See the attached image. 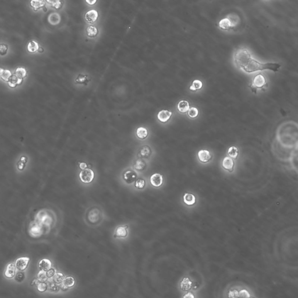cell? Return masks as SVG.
<instances>
[{
	"instance_id": "obj_1",
	"label": "cell",
	"mask_w": 298,
	"mask_h": 298,
	"mask_svg": "<svg viewBox=\"0 0 298 298\" xmlns=\"http://www.w3.org/2000/svg\"><path fill=\"white\" fill-rule=\"evenodd\" d=\"M236 66L246 73H251L258 71L270 70L277 72L281 67L278 63H261L254 59L246 48H238L234 54Z\"/></svg>"
},
{
	"instance_id": "obj_2",
	"label": "cell",
	"mask_w": 298,
	"mask_h": 298,
	"mask_svg": "<svg viewBox=\"0 0 298 298\" xmlns=\"http://www.w3.org/2000/svg\"><path fill=\"white\" fill-rule=\"evenodd\" d=\"M267 86L266 79L262 73H259L253 79L250 87L253 92L256 93L258 90L265 89Z\"/></svg>"
},
{
	"instance_id": "obj_3",
	"label": "cell",
	"mask_w": 298,
	"mask_h": 298,
	"mask_svg": "<svg viewBox=\"0 0 298 298\" xmlns=\"http://www.w3.org/2000/svg\"><path fill=\"white\" fill-rule=\"evenodd\" d=\"M94 177V173L93 170L86 168L82 170L79 173V178L82 182L85 183L92 182Z\"/></svg>"
},
{
	"instance_id": "obj_4",
	"label": "cell",
	"mask_w": 298,
	"mask_h": 298,
	"mask_svg": "<svg viewBox=\"0 0 298 298\" xmlns=\"http://www.w3.org/2000/svg\"><path fill=\"white\" fill-rule=\"evenodd\" d=\"M29 261L30 259L27 257H22L17 259L15 264L16 268L19 271H24L28 267Z\"/></svg>"
},
{
	"instance_id": "obj_5",
	"label": "cell",
	"mask_w": 298,
	"mask_h": 298,
	"mask_svg": "<svg viewBox=\"0 0 298 298\" xmlns=\"http://www.w3.org/2000/svg\"><path fill=\"white\" fill-rule=\"evenodd\" d=\"M151 184L154 187H160L163 183V176L160 173H154L150 178Z\"/></svg>"
},
{
	"instance_id": "obj_6",
	"label": "cell",
	"mask_w": 298,
	"mask_h": 298,
	"mask_svg": "<svg viewBox=\"0 0 298 298\" xmlns=\"http://www.w3.org/2000/svg\"><path fill=\"white\" fill-rule=\"evenodd\" d=\"M172 112L168 110H163L160 111L157 115L158 119L161 122H167L172 115Z\"/></svg>"
},
{
	"instance_id": "obj_7",
	"label": "cell",
	"mask_w": 298,
	"mask_h": 298,
	"mask_svg": "<svg viewBox=\"0 0 298 298\" xmlns=\"http://www.w3.org/2000/svg\"><path fill=\"white\" fill-rule=\"evenodd\" d=\"M99 14L95 9H92L87 11L85 14V19L88 22L93 23L98 18Z\"/></svg>"
},
{
	"instance_id": "obj_8",
	"label": "cell",
	"mask_w": 298,
	"mask_h": 298,
	"mask_svg": "<svg viewBox=\"0 0 298 298\" xmlns=\"http://www.w3.org/2000/svg\"><path fill=\"white\" fill-rule=\"evenodd\" d=\"M30 235L33 237H38L41 235L42 229L41 225L37 224H33L32 225H31L29 229Z\"/></svg>"
},
{
	"instance_id": "obj_9",
	"label": "cell",
	"mask_w": 298,
	"mask_h": 298,
	"mask_svg": "<svg viewBox=\"0 0 298 298\" xmlns=\"http://www.w3.org/2000/svg\"><path fill=\"white\" fill-rule=\"evenodd\" d=\"M222 165L224 169L229 171L230 172H232L234 169V162L231 157H225L222 160Z\"/></svg>"
},
{
	"instance_id": "obj_10",
	"label": "cell",
	"mask_w": 298,
	"mask_h": 298,
	"mask_svg": "<svg viewBox=\"0 0 298 298\" xmlns=\"http://www.w3.org/2000/svg\"><path fill=\"white\" fill-rule=\"evenodd\" d=\"M124 178L128 183H132L137 179V174L134 171H126L124 174Z\"/></svg>"
},
{
	"instance_id": "obj_11",
	"label": "cell",
	"mask_w": 298,
	"mask_h": 298,
	"mask_svg": "<svg viewBox=\"0 0 298 298\" xmlns=\"http://www.w3.org/2000/svg\"><path fill=\"white\" fill-rule=\"evenodd\" d=\"M198 157L200 161L203 163H207L211 159L212 156L210 151L206 150H202L198 153Z\"/></svg>"
},
{
	"instance_id": "obj_12",
	"label": "cell",
	"mask_w": 298,
	"mask_h": 298,
	"mask_svg": "<svg viewBox=\"0 0 298 298\" xmlns=\"http://www.w3.org/2000/svg\"><path fill=\"white\" fill-rule=\"evenodd\" d=\"M16 268L15 264L12 263L9 264L5 271V276L8 278H12L14 277L15 276Z\"/></svg>"
},
{
	"instance_id": "obj_13",
	"label": "cell",
	"mask_w": 298,
	"mask_h": 298,
	"mask_svg": "<svg viewBox=\"0 0 298 298\" xmlns=\"http://www.w3.org/2000/svg\"><path fill=\"white\" fill-rule=\"evenodd\" d=\"M51 262L50 260L47 259L41 260L39 263V267L40 270L47 271L50 268H51Z\"/></svg>"
},
{
	"instance_id": "obj_14",
	"label": "cell",
	"mask_w": 298,
	"mask_h": 298,
	"mask_svg": "<svg viewBox=\"0 0 298 298\" xmlns=\"http://www.w3.org/2000/svg\"><path fill=\"white\" fill-rule=\"evenodd\" d=\"M193 283L188 277L184 278L180 283V288L183 290L188 291L192 287Z\"/></svg>"
},
{
	"instance_id": "obj_15",
	"label": "cell",
	"mask_w": 298,
	"mask_h": 298,
	"mask_svg": "<svg viewBox=\"0 0 298 298\" xmlns=\"http://www.w3.org/2000/svg\"><path fill=\"white\" fill-rule=\"evenodd\" d=\"M177 108L178 111L181 113H185L188 111L190 109V105L189 102L186 100H181L178 102Z\"/></svg>"
},
{
	"instance_id": "obj_16",
	"label": "cell",
	"mask_w": 298,
	"mask_h": 298,
	"mask_svg": "<svg viewBox=\"0 0 298 298\" xmlns=\"http://www.w3.org/2000/svg\"><path fill=\"white\" fill-rule=\"evenodd\" d=\"M219 26L220 28L224 30H228L231 28H232L233 24L228 18H224L221 20L219 22Z\"/></svg>"
},
{
	"instance_id": "obj_17",
	"label": "cell",
	"mask_w": 298,
	"mask_h": 298,
	"mask_svg": "<svg viewBox=\"0 0 298 298\" xmlns=\"http://www.w3.org/2000/svg\"><path fill=\"white\" fill-rule=\"evenodd\" d=\"M183 202L188 206H192L196 203V197L192 193H185L183 196Z\"/></svg>"
},
{
	"instance_id": "obj_18",
	"label": "cell",
	"mask_w": 298,
	"mask_h": 298,
	"mask_svg": "<svg viewBox=\"0 0 298 298\" xmlns=\"http://www.w3.org/2000/svg\"><path fill=\"white\" fill-rule=\"evenodd\" d=\"M23 82V79L19 78L15 75H12L8 81V85L11 87H15L17 85H21Z\"/></svg>"
},
{
	"instance_id": "obj_19",
	"label": "cell",
	"mask_w": 298,
	"mask_h": 298,
	"mask_svg": "<svg viewBox=\"0 0 298 298\" xmlns=\"http://www.w3.org/2000/svg\"><path fill=\"white\" fill-rule=\"evenodd\" d=\"M127 228H128L127 226L118 227L116 229L115 237H119V238H125L126 237V236L128 235Z\"/></svg>"
},
{
	"instance_id": "obj_20",
	"label": "cell",
	"mask_w": 298,
	"mask_h": 298,
	"mask_svg": "<svg viewBox=\"0 0 298 298\" xmlns=\"http://www.w3.org/2000/svg\"><path fill=\"white\" fill-rule=\"evenodd\" d=\"M148 134L149 133L147 129L144 127H139L136 130V135L141 139H144L146 138L148 136Z\"/></svg>"
},
{
	"instance_id": "obj_21",
	"label": "cell",
	"mask_w": 298,
	"mask_h": 298,
	"mask_svg": "<svg viewBox=\"0 0 298 298\" xmlns=\"http://www.w3.org/2000/svg\"><path fill=\"white\" fill-rule=\"evenodd\" d=\"M39 44L37 43V42H36L34 40H32L29 43V44L27 46V49H28L29 52L33 53L36 52L39 50Z\"/></svg>"
},
{
	"instance_id": "obj_22",
	"label": "cell",
	"mask_w": 298,
	"mask_h": 298,
	"mask_svg": "<svg viewBox=\"0 0 298 298\" xmlns=\"http://www.w3.org/2000/svg\"><path fill=\"white\" fill-rule=\"evenodd\" d=\"M87 35L90 37H96L99 33V31L96 27L94 26H90L86 29Z\"/></svg>"
},
{
	"instance_id": "obj_23",
	"label": "cell",
	"mask_w": 298,
	"mask_h": 298,
	"mask_svg": "<svg viewBox=\"0 0 298 298\" xmlns=\"http://www.w3.org/2000/svg\"><path fill=\"white\" fill-rule=\"evenodd\" d=\"M203 87L202 82L198 79L194 80L192 82V86L190 87V90L192 91H197L200 90Z\"/></svg>"
},
{
	"instance_id": "obj_24",
	"label": "cell",
	"mask_w": 298,
	"mask_h": 298,
	"mask_svg": "<svg viewBox=\"0 0 298 298\" xmlns=\"http://www.w3.org/2000/svg\"><path fill=\"white\" fill-rule=\"evenodd\" d=\"M134 167L135 169L139 170V171H143L144 170L146 167V163L141 159L137 160L134 164Z\"/></svg>"
},
{
	"instance_id": "obj_25",
	"label": "cell",
	"mask_w": 298,
	"mask_h": 298,
	"mask_svg": "<svg viewBox=\"0 0 298 298\" xmlns=\"http://www.w3.org/2000/svg\"><path fill=\"white\" fill-rule=\"evenodd\" d=\"M15 75L19 78L23 79L27 75V71L24 68L19 67L16 70Z\"/></svg>"
},
{
	"instance_id": "obj_26",
	"label": "cell",
	"mask_w": 298,
	"mask_h": 298,
	"mask_svg": "<svg viewBox=\"0 0 298 298\" xmlns=\"http://www.w3.org/2000/svg\"><path fill=\"white\" fill-rule=\"evenodd\" d=\"M75 279L72 277H66L63 281V284L65 286H66L67 288H71V287H73L75 285Z\"/></svg>"
},
{
	"instance_id": "obj_27",
	"label": "cell",
	"mask_w": 298,
	"mask_h": 298,
	"mask_svg": "<svg viewBox=\"0 0 298 298\" xmlns=\"http://www.w3.org/2000/svg\"><path fill=\"white\" fill-rule=\"evenodd\" d=\"M228 156L234 159H236L238 156V149L235 146H232L228 150Z\"/></svg>"
},
{
	"instance_id": "obj_28",
	"label": "cell",
	"mask_w": 298,
	"mask_h": 298,
	"mask_svg": "<svg viewBox=\"0 0 298 298\" xmlns=\"http://www.w3.org/2000/svg\"><path fill=\"white\" fill-rule=\"evenodd\" d=\"M31 5L34 10H37L43 7L45 5V2L43 1H31Z\"/></svg>"
},
{
	"instance_id": "obj_29",
	"label": "cell",
	"mask_w": 298,
	"mask_h": 298,
	"mask_svg": "<svg viewBox=\"0 0 298 298\" xmlns=\"http://www.w3.org/2000/svg\"><path fill=\"white\" fill-rule=\"evenodd\" d=\"M65 279L64 275L61 273H57L53 277V280L54 283L59 284L63 283V280Z\"/></svg>"
},
{
	"instance_id": "obj_30",
	"label": "cell",
	"mask_w": 298,
	"mask_h": 298,
	"mask_svg": "<svg viewBox=\"0 0 298 298\" xmlns=\"http://www.w3.org/2000/svg\"><path fill=\"white\" fill-rule=\"evenodd\" d=\"M48 280L46 271L40 270L37 274V280L41 283H45Z\"/></svg>"
},
{
	"instance_id": "obj_31",
	"label": "cell",
	"mask_w": 298,
	"mask_h": 298,
	"mask_svg": "<svg viewBox=\"0 0 298 298\" xmlns=\"http://www.w3.org/2000/svg\"><path fill=\"white\" fill-rule=\"evenodd\" d=\"M12 76V74L11 71L8 70H4V71L1 75V77L4 80H5L6 82H8L9 79L11 78V77Z\"/></svg>"
},
{
	"instance_id": "obj_32",
	"label": "cell",
	"mask_w": 298,
	"mask_h": 298,
	"mask_svg": "<svg viewBox=\"0 0 298 298\" xmlns=\"http://www.w3.org/2000/svg\"><path fill=\"white\" fill-rule=\"evenodd\" d=\"M188 116L190 118H196L199 114V111L196 107H192V108L189 109V110H188Z\"/></svg>"
},
{
	"instance_id": "obj_33",
	"label": "cell",
	"mask_w": 298,
	"mask_h": 298,
	"mask_svg": "<svg viewBox=\"0 0 298 298\" xmlns=\"http://www.w3.org/2000/svg\"><path fill=\"white\" fill-rule=\"evenodd\" d=\"M135 187L137 188L140 189H143L144 187H145V185H146V182H145V180H144L143 179H138L137 180H136L135 182Z\"/></svg>"
},
{
	"instance_id": "obj_34",
	"label": "cell",
	"mask_w": 298,
	"mask_h": 298,
	"mask_svg": "<svg viewBox=\"0 0 298 298\" xmlns=\"http://www.w3.org/2000/svg\"><path fill=\"white\" fill-rule=\"evenodd\" d=\"M37 290H39L40 292H44L47 290L48 285L47 283L39 282L37 284Z\"/></svg>"
},
{
	"instance_id": "obj_35",
	"label": "cell",
	"mask_w": 298,
	"mask_h": 298,
	"mask_svg": "<svg viewBox=\"0 0 298 298\" xmlns=\"http://www.w3.org/2000/svg\"><path fill=\"white\" fill-rule=\"evenodd\" d=\"M151 153V150L149 146H144L141 150V154L143 157H147Z\"/></svg>"
},
{
	"instance_id": "obj_36",
	"label": "cell",
	"mask_w": 298,
	"mask_h": 298,
	"mask_svg": "<svg viewBox=\"0 0 298 298\" xmlns=\"http://www.w3.org/2000/svg\"><path fill=\"white\" fill-rule=\"evenodd\" d=\"M250 297H251V295L249 292L246 290H242L238 292V298H249Z\"/></svg>"
},
{
	"instance_id": "obj_37",
	"label": "cell",
	"mask_w": 298,
	"mask_h": 298,
	"mask_svg": "<svg viewBox=\"0 0 298 298\" xmlns=\"http://www.w3.org/2000/svg\"><path fill=\"white\" fill-rule=\"evenodd\" d=\"M47 2L48 3H50L52 5V6L56 9H60L62 7L63 2L60 1H47Z\"/></svg>"
},
{
	"instance_id": "obj_38",
	"label": "cell",
	"mask_w": 298,
	"mask_h": 298,
	"mask_svg": "<svg viewBox=\"0 0 298 298\" xmlns=\"http://www.w3.org/2000/svg\"><path fill=\"white\" fill-rule=\"evenodd\" d=\"M8 51V46L5 44H0V55H5Z\"/></svg>"
},
{
	"instance_id": "obj_39",
	"label": "cell",
	"mask_w": 298,
	"mask_h": 298,
	"mask_svg": "<svg viewBox=\"0 0 298 298\" xmlns=\"http://www.w3.org/2000/svg\"><path fill=\"white\" fill-rule=\"evenodd\" d=\"M228 297L229 298H236L238 297V291L236 290H230L228 292Z\"/></svg>"
},
{
	"instance_id": "obj_40",
	"label": "cell",
	"mask_w": 298,
	"mask_h": 298,
	"mask_svg": "<svg viewBox=\"0 0 298 298\" xmlns=\"http://www.w3.org/2000/svg\"><path fill=\"white\" fill-rule=\"evenodd\" d=\"M24 278V274L22 272H18L15 276V280L18 282L22 281Z\"/></svg>"
},
{
	"instance_id": "obj_41",
	"label": "cell",
	"mask_w": 298,
	"mask_h": 298,
	"mask_svg": "<svg viewBox=\"0 0 298 298\" xmlns=\"http://www.w3.org/2000/svg\"><path fill=\"white\" fill-rule=\"evenodd\" d=\"M55 270L54 268H50L49 270L46 271V274H47L48 278H53V276L55 275Z\"/></svg>"
},
{
	"instance_id": "obj_42",
	"label": "cell",
	"mask_w": 298,
	"mask_h": 298,
	"mask_svg": "<svg viewBox=\"0 0 298 298\" xmlns=\"http://www.w3.org/2000/svg\"><path fill=\"white\" fill-rule=\"evenodd\" d=\"M87 167V165L86 163H83H83H79V168L82 170H83L86 169Z\"/></svg>"
},
{
	"instance_id": "obj_43",
	"label": "cell",
	"mask_w": 298,
	"mask_h": 298,
	"mask_svg": "<svg viewBox=\"0 0 298 298\" xmlns=\"http://www.w3.org/2000/svg\"><path fill=\"white\" fill-rule=\"evenodd\" d=\"M183 298H195V297L194 295H193L192 293H191V292H189L188 293L185 294V295L183 296Z\"/></svg>"
},
{
	"instance_id": "obj_44",
	"label": "cell",
	"mask_w": 298,
	"mask_h": 298,
	"mask_svg": "<svg viewBox=\"0 0 298 298\" xmlns=\"http://www.w3.org/2000/svg\"><path fill=\"white\" fill-rule=\"evenodd\" d=\"M86 2L87 4H89V5H94L95 3H96L97 1L96 0H94V1H88V0H86Z\"/></svg>"
},
{
	"instance_id": "obj_45",
	"label": "cell",
	"mask_w": 298,
	"mask_h": 298,
	"mask_svg": "<svg viewBox=\"0 0 298 298\" xmlns=\"http://www.w3.org/2000/svg\"><path fill=\"white\" fill-rule=\"evenodd\" d=\"M60 288L61 289V290H63V291L66 290H68V288H67L66 286H65V285L63 284V283H61V286H60Z\"/></svg>"
},
{
	"instance_id": "obj_46",
	"label": "cell",
	"mask_w": 298,
	"mask_h": 298,
	"mask_svg": "<svg viewBox=\"0 0 298 298\" xmlns=\"http://www.w3.org/2000/svg\"><path fill=\"white\" fill-rule=\"evenodd\" d=\"M24 163H22V162H21V163H19V165H18V168H19V170H22V169L24 168Z\"/></svg>"
},
{
	"instance_id": "obj_47",
	"label": "cell",
	"mask_w": 298,
	"mask_h": 298,
	"mask_svg": "<svg viewBox=\"0 0 298 298\" xmlns=\"http://www.w3.org/2000/svg\"><path fill=\"white\" fill-rule=\"evenodd\" d=\"M27 160H28L27 157H24V156H23V157L21 158V159L22 163H23V162L24 163H26L27 161Z\"/></svg>"
},
{
	"instance_id": "obj_48",
	"label": "cell",
	"mask_w": 298,
	"mask_h": 298,
	"mask_svg": "<svg viewBox=\"0 0 298 298\" xmlns=\"http://www.w3.org/2000/svg\"><path fill=\"white\" fill-rule=\"evenodd\" d=\"M39 281L37 280H34L32 283H31V285H34L35 284H37V283H39Z\"/></svg>"
},
{
	"instance_id": "obj_49",
	"label": "cell",
	"mask_w": 298,
	"mask_h": 298,
	"mask_svg": "<svg viewBox=\"0 0 298 298\" xmlns=\"http://www.w3.org/2000/svg\"><path fill=\"white\" fill-rule=\"evenodd\" d=\"M38 51H39V52H43V49L41 47H40L39 48V50H38Z\"/></svg>"
},
{
	"instance_id": "obj_50",
	"label": "cell",
	"mask_w": 298,
	"mask_h": 298,
	"mask_svg": "<svg viewBox=\"0 0 298 298\" xmlns=\"http://www.w3.org/2000/svg\"><path fill=\"white\" fill-rule=\"evenodd\" d=\"M3 71H4V69H2V68H0V76H1V74H2V73Z\"/></svg>"
},
{
	"instance_id": "obj_51",
	"label": "cell",
	"mask_w": 298,
	"mask_h": 298,
	"mask_svg": "<svg viewBox=\"0 0 298 298\" xmlns=\"http://www.w3.org/2000/svg\"></svg>"
},
{
	"instance_id": "obj_52",
	"label": "cell",
	"mask_w": 298,
	"mask_h": 298,
	"mask_svg": "<svg viewBox=\"0 0 298 298\" xmlns=\"http://www.w3.org/2000/svg\"></svg>"
}]
</instances>
